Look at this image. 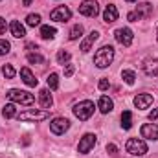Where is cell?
<instances>
[{"label": "cell", "mask_w": 158, "mask_h": 158, "mask_svg": "<svg viewBox=\"0 0 158 158\" xmlns=\"http://www.w3.org/2000/svg\"><path fill=\"white\" fill-rule=\"evenodd\" d=\"M140 132H142V138L158 140V125H155V123H145V125H142Z\"/></svg>", "instance_id": "cell-11"}, {"label": "cell", "mask_w": 158, "mask_h": 158, "mask_svg": "<svg viewBox=\"0 0 158 158\" xmlns=\"http://www.w3.org/2000/svg\"><path fill=\"white\" fill-rule=\"evenodd\" d=\"M28 63H31V64H40V63H44V57L39 55V53H28Z\"/></svg>", "instance_id": "cell-30"}, {"label": "cell", "mask_w": 158, "mask_h": 158, "mask_svg": "<svg viewBox=\"0 0 158 158\" xmlns=\"http://www.w3.org/2000/svg\"><path fill=\"white\" fill-rule=\"evenodd\" d=\"M70 57H72L70 52H64V50H59V52H57V63H59V64H66V63L70 61Z\"/></svg>", "instance_id": "cell-26"}, {"label": "cell", "mask_w": 158, "mask_h": 158, "mask_svg": "<svg viewBox=\"0 0 158 158\" xmlns=\"http://www.w3.org/2000/svg\"><path fill=\"white\" fill-rule=\"evenodd\" d=\"M79 13L85 15V17H98L99 15V6H98L96 0H85L79 6Z\"/></svg>", "instance_id": "cell-7"}, {"label": "cell", "mask_w": 158, "mask_h": 158, "mask_svg": "<svg viewBox=\"0 0 158 158\" xmlns=\"http://www.w3.org/2000/svg\"><path fill=\"white\" fill-rule=\"evenodd\" d=\"M9 30H11V35H13L15 39H22V37H26V28H24L19 20H11Z\"/></svg>", "instance_id": "cell-16"}, {"label": "cell", "mask_w": 158, "mask_h": 158, "mask_svg": "<svg viewBox=\"0 0 158 158\" xmlns=\"http://www.w3.org/2000/svg\"><path fill=\"white\" fill-rule=\"evenodd\" d=\"M39 103H40L42 109H50L53 105V99H52V94H50L48 88H42L39 92Z\"/></svg>", "instance_id": "cell-19"}, {"label": "cell", "mask_w": 158, "mask_h": 158, "mask_svg": "<svg viewBox=\"0 0 158 158\" xmlns=\"http://www.w3.org/2000/svg\"><path fill=\"white\" fill-rule=\"evenodd\" d=\"M74 114H76V118L81 119V121L90 119V118H92V114H94V103H92L90 99L79 101L77 105L74 107Z\"/></svg>", "instance_id": "cell-2"}, {"label": "cell", "mask_w": 158, "mask_h": 158, "mask_svg": "<svg viewBox=\"0 0 158 158\" xmlns=\"http://www.w3.org/2000/svg\"><path fill=\"white\" fill-rule=\"evenodd\" d=\"M20 77H22V81L28 85V86H37L39 85V79H35V76L31 74V70L30 68H20Z\"/></svg>", "instance_id": "cell-17"}, {"label": "cell", "mask_w": 158, "mask_h": 158, "mask_svg": "<svg viewBox=\"0 0 158 158\" xmlns=\"http://www.w3.org/2000/svg\"><path fill=\"white\" fill-rule=\"evenodd\" d=\"M103 20H105L107 24H112V22L118 20V7H116L114 4H109V6L105 7V11H103Z\"/></svg>", "instance_id": "cell-13"}, {"label": "cell", "mask_w": 158, "mask_h": 158, "mask_svg": "<svg viewBox=\"0 0 158 158\" xmlns=\"http://www.w3.org/2000/svg\"><path fill=\"white\" fill-rule=\"evenodd\" d=\"M109 86H110L109 79H101V81H99V90H107Z\"/></svg>", "instance_id": "cell-34"}, {"label": "cell", "mask_w": 158, "mask_h": 158, "mask_svg": "<svg viewBox=\"0 0 158 158\" xmlns=\"http://www.w3.org/2000/svg\"><path fill=\"white\" fill-rule=\"evenodd\" d=\"M48 116H50L48 110H35V109H31V110L20 112L17 118L20 119V121H42V119H46Z\"/></svg>", "instance_id": "cell-5"}, {"label": "cell", "mask_w": 158, "mask_h": 158, "mask_svg": "<svg viewBox=\"0 0 158 158\" xmlns=\"http://www.w3.org/2000/svg\"><path fill=\"white\" fill-rule=\"evenodd\" d=\"M98 39H99V33L92 30V31H90V33H88L85 39L81 40V52H85V53H86L88 50H92V44H94Z\"/></svg>", "instance_id": "cell-14"}, {"label": "cell", "mask_w": 158, "mask_h": 158, "mask_svg": "<svg viewBox=\"0 0 158 158\" xmlns=\"http://www.w3.org/2000/svg\"><path fill=\"white\" fill-rule=\"evenodd\" d=\"M46 81H48V88H52V90H57L59 88V76L57 74H50Z\"/></svg>", "instance_id": "cell-27"}, {"label": "cell", "mask_w": 158, "mask_h": 158, "mask_svg": "<svg viewBox=\"0 0 158 158\" xmlns=\"http://www.w3.org/2000/svg\"><path fill=\"white\" fill-rule=\"evenodd\" d=\"M156 118H158V109H155L153 112H149V119L153 121V119H156Z\"/></svg>", "instance_id": "cell-36"}, {"label": "cell", "mask_w": 158, "mask_h": 158, "mask_svg": "<svg viewBox=\"0 0 158 158\" xmlns=\"http://www.w3.org/2000/svg\"><path fill=\"white\" fill-rule=\"evenodd\" d=\"M143 72L147 76H156L158 74V59H147L143 63Z\"/></svg>", "instance_id": "cell-20"}, {"label": "cell", "mask_w": 158, "mask_h": 158, "mask_svg": "<svg viewBox=\"0 0 158 158\" xmlns=\"http://www.w3.org/2000/svg\"><path fill=\"white\" fill-rule=\"evenodd\" d=\"M2 74H4L6 79H13L17 72H15V68H13L11 64H4V66H2Z\"/></svg>", "instance_id": "cell-29"}, {"label": "cell", "mask_w": 158, "mask_h": 158, "mask_svg": "<svg viewBox=\"0 0 158 158\" xmlns=\"http://www.w3.org/2000/svg\"><path fill=\"white\" fill-rule=\"evenodd\" d=\"M116 151H118V147H116L114 143H107V153H109V155H114Z\"/></svg>", "instance_id": "cell-35"}, {"label": "cell", "mask_w": 158, "mask_h": 158, "mask_svg": "<svg viewBox=\"0 0 158 158\" xmlns=\"http://www.w3.org/2000/svg\"><path fill=\"white\" fill-rule=\"evenodd\" d=\"M98 107H99V110H101L103 114H109V112L114 109V101H112L109 96H101L99 101H98Z\"/></svg>", "instance_id": "cell-18"}, {"label": "cell", "mask_w": 158, "mask_h": 158, "mask_svg": "<svg viewBox=\"0 0 158 158\" xmlns=\"http://www.w3.org/2000/svg\"><path fill=\"white\" fill-rule=\"evenodd\" d=\"M70 17H72V11H70V7H66V6H57V7L50 13V19L55 20V22H66V20H70Z\"/></svg>", "instance_id": "cell-6"}, {"label": "cell", "mask_w": 158, "mask_h": 158, "mask_svg": "<svg viewBox=\"0 0 158 158\" xmlns=\"http://www.w3.org/2000/svg\"><path fill=\"white\" fill-rule=\"evenodd\" d=\"M68 129H70V121L66 118H55V119H52V123H50V131L53 134H64Z\"/></svg>", "instance_id": "cell-9"}, {"label": "cell", "mask_w": 158, "mask_h": 158, "mask_svg": "<svg viewBox=\"0 0 158 158\" xmlns=\"http://www.w3.org/2000/svg\"><path fill=\"white\" fill-rule=\"evenodd\" d=\"M26 50H30V52H31V50H37V44H35V42H28V44H26Z\"/></svg>", "instance_id": "cell-37"}, {"label": "cell", "mask_w": 158, "mask_h": 158, "mask_svg": "<svg viewBox=\"0 0 158 158\" xmlns=\"http://www.w3.org/2000/svg\"><path fill=\"white\" fill-rule=\"evenodd\" d=\"M136 13H138L140 19H149V17L153 15V4H149V2L138 4V6H136Z\"/></svg>", "instance_id": "cell-15"}, {"label": "cell", "mask_w": 158, "mask_h": 158, "mask_svg": "<svg viewBox=\"0 0 158 158\" xmlns=\"http://www.w3.org/2000/svg\"><path fill=\"white\" fill-rule=\"evenodd\" d=\"M9 50H11V44H9L7 40L0 39V55H6V53H9Z\"/></svg>", "instance_id": "cell-31"}, {"label": "cell", "mask_w": 158, "mask_h": 158, "mask_svg": "<svg viewBox=\"0 0 158 158\" xmlns=\"http://www.w3.org/2000/svg\"><path fill=\"white\" fill-rule=\"evenodd\" d=\"M151 103H153V96H151V94H138V96L134 98V105H136V109H140V110L149 109Z\"/></svg>", "instance_id": "cell-12"}, {"label": "cell", "mask_w": 158, "mask_h": 158, "mask_svg": "<svg viewBox=\"0 0 158 158\" xmlns=\"http://www.w3.org/2000/svg\"><path fill=\"white\" fill-rule=\"evenodd\" d=\"M121 79H123L127 85H134V81H136V74H134L132 70H123V72H121Z\"/></svg>", "instance_id": "cell-24"}, {"label": "cell", "mask_w": 158, "mask_h": 158, "mask_svg": "<svg viewBox=\"0 0 158 158\" xmlns=\"http://www.w3.org/2000/svg\"><path fill=\"white\" fill-rule=\"evenodd\" d=\"M55 33H57V30H55L53 26H42V28H40V37H42V39H53Z\"/></svg>", "instance_id": "cell-23"}, {"label": "cell", "mask_w": 158, "mask_h": 158, "mask_svg": "<svg viewBox=\"0 0 158 158\" xmlns=\"http://www.w3.org/2000/svg\"><path fill=\"white\" fill-rule=\"evenodd\" d=\"M127 20H129V22H138V20H142V19L138 17V13H136V11H131V13L127 15Z\"/></svg>", "instance_id": "cell-32"}, {"label": "cell", "mask_w": 158, "mask_h": 158, "mask_svg": "<svg viewBox=\"0 0 158 158\" xmlns=\"http://www.w3.org/2000/svg\"><path fill=\"white\" fill-rule=\"evenodd\" d=\"M2 116H4L6 119L15 118V116H17V109H15V105H13V103H7V105L2 109Z\"/></svg>", "instance_id": "cell-22"}, {"label": "cell", "mask_w": 158, "mask_h": 158, "mask_svg": "<svg viewBox=\"0 0 158 158\" xmlns=\"http://www.w3.org/2000/svg\"><path fill=\"white\" fill-rule=\"evenodd\" d=\"M156 39H158V37H156Z\"/></svg>", "instance_id": "cell-41"}, {"label": "cell", "mask_w": 158, "mask_h": 158, "mask_svg": "<svg viewBox=\"0 0 158 158\" xmlns=\"http://www.w3.org/2000/svg\"><path fill=\"white\" fill-rule=\"evenodd\" d=\"M7 98L15 103H20V105H33V101H35L33 94H30L26 90H19V88H11L7 92Z\"/></svg>", "instance_id": "cell-4"}, {"label": "cell", "mask_w": 158, "mask_h": 158, "mask_svg": "<svg viewBox=\"0 0 158 158\" xmlns=\"http://www.w3.org/2000/svg\"><path fill=\"white\" fill-rule=\"evenodd\" d=\"M26 24H28L30 28H35V26H39V24H40V15H37V13H31V15H28V17H26Z\"/></svg>", "instance_id": "cell-25"}, {"label": "cell", "mask_w": 158, "mask_h": 158, "mask_svg": "<svg viewBox=\"0 0 158 158\" xmlns=\"http://www.w3.org/2000/svg\"><path fill=\"white\" fill-rule=\"evenodd\" d=\"M127 2H136V0H127Z\"/></svg>", "instance_id": "cell-40"}, {"label": "cell", "mask_w": 158, "mask_h": 158, "mask_svg": "<svg viewBox=\"0 0 158 158\" xmlns=\"http://www.w3.org/2000/svg\"><path fill=\"white\" fill-rule=\"evenodd\" d=\"M31 2H33V0H22V6L28 7V6H31Z\"/></svg>", "instance_id": "cell-39"}, {"label": "cell", "mask_w": 158, "mask_h": 158, "mask_svg": "<svg viewBox=\"0 0 158 158\" xmlns=\"http://www.w3.org/2000/svg\"><path fill=\"white\" fill-rule=\"evenodd\" d=\"M4 31H6V20L0 17V33H4Z\"/></svg>", "instance_id": "cell-38"}, {"label": "cell", "mask_w": 158, "mask_h": 158, "mask_svg": "<svg viewBox=\"0 0 158 158\" xmlns=\"http://www.w3.org/2000/svg\"><path fill=\"white\" fill-rule=\"evenodd\" d=\"M96 134H92V132H88V134H85L81 140H79V145H77V151L79 153H83V155H86V153H90V149H94V145H96Z\"/></svg>", "instance_id": "cell-8"}, {"label": "cell", "mask_w": 158, "mask_h": 158, "mask_svg": "<svg viewBox=\"0 0 158 158\" xmlns=\"http://www.w3.org/2000/svg\"><path fill=\"white\" fill-rule=\"evenodd\" d=\"M121 127L125 131H129L132 127V114H131V110H123V114H121Z\"/></svg>", "instance_id": "cell-21"}, {"label": "cell", "mask_w": 158, "mask_h": 158, "mask_svg": "<svg viewBox=\"0 0 158 158\" xmlns=\"http://www.w3.org/2000/svg\"><path fill=\"white\" fill-rule=\"evenodd\" d=\"M74 70H76V68H74V64H66V68H64V76H66V77H72Z\"/></svg>", "instance_id": "cell-33"}, {"label": "cell", "mask_w": 158, "mask_h": 158, "mask_svg": "<svg viewBox=\"0 0 158 158\" xmlns=\"http://www.w3.org/2000/svg\"><path fill=\"white\" fill-rule=\"evenodd\" d=\"M112 59H114V48H112L110 44H105V46H101V48L96 52V55H94V64H96L98 68H107V66L112 63Z\"/></svg>", "instance_id": "cell-1"}, {"label": "cell", "mask_w": 158, "mask_h": 158, "mask_svg": "<svg viewBox=\"0 0 158 158\" xmlns=\"http://www.w3.org/2000/svg\"><path fill=\"white\" fill-rule=\"evenodd\" d=\"M81 35H83V26H81V24H76V26L70 30V35H68V37H70V40H77Z\"/></svg>", "instance_id": "cell-28"}, {"label": "cell", "mask_w": 158, "mask_h": 158, "mask_svg": "<svg viewBox=\"0 0 158 158\" xmlns=\"http://www.w3.org/2000/svg\"><path fill=\"white\" fill-rule=\"evenodd\" d=\"M114 37L118 40L121 46H131L132 44V39H134V35H132V31L129 30V28H119L114 31Z\"/></svg>", "instance_id": "cell-10"}, {"label": "cell", "mask_w": 158, "mask_h": 158, "mask_svg": "<svg viewBox=\"0 0 158 158\" xmlns=\"http://www.w3.org/2000/svg\"><path fill=\"white\" fill-rule=\"evenodd\" d=\"M125 149L132 156H143L147 153V143L140 138H129L127 143H125Z\"/></svg>", "instance_id": "cell-3"}]
</instances>
